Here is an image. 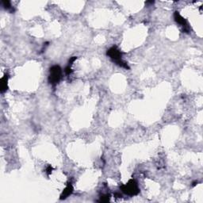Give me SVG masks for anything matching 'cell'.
I'll list each match as a JSON object with an SVG mask.
<instances>
[{
  "label": "cell",
  "mask_w": 203,
  "mask_h": 203,
  "mask_svg": "<svg viewBox=\"0 0 203 203\" xmlns=\"http://www.w3.org/2000/svg\"><path fill=\"white\" fill-rule=\"evenodd\" d=\"M107 56H110L111 60L114 62H115L117 65H119L120 67L124 68L126 69H129V67L128 66V64H126V62L123 61L122 60V53L119 49H117V47H112L111 49L107 50V53H106Z\"/></svg>",
  "instance_id": "1"
},
{
  "label": "cell",
  "mask_w": 203,
  "mask_h": 203,
  "mask_svg": "<svg viewBox=\"0 0 203 203\" xmlns=\"http://www.w3.org/2000/svg\"><path fill=\"white\" fill-rule=\"evenodd\" d=\"M174 18L175 22L178 23L179 25H180L182 27H183V32H185V33H188L189 32V25H188L187 22L185 18H183V16L179 14V11H175L174 13Z\"/></svg>",
  "instance_id": "4"
},
{
  "label": "cell",
  "mask_w": 203,
  "mask_h": 203,
  "mask_svg": "<svg viewBox=\"0 0 203 203\" xmlns=\"http://www.w3.org/2000/svg\"><path fill=\"white\" fill-rule=\"evenodd\" d=\"M110 200V195L109 194H106V195H102V196L100 198L99 201H102V202H106V201H108Z\"/></svg>",
  "instance_id": "8"
},
{
  "label": "cell",
  "mask_w": 203,
  "mask_h": 203,
  "mask_svg": "<svg viewBox=\"0 0 203 203\" xmlns=\"http://www.w3.org/2000/svg\"><path fill=\"white\" fill-rule=\"evenodd\" d=\"M7 83H8V75H4L0 80V91L3 93L7 90Z\"/></svg>",
  "instance_id": "6"
},
{
  "label": "cell",
  "mask_w": 203,
  "mask_h": 203,
  "mask_svg": "<svg viewBox=\"0 0 203 203\" xmlns=\"http://www.w3.org/2000/svg\"><path fill=\"white\" fill-rule=\"evenodd\" d=\"M2 5H3V7H4L5 9L7 10H11V11L12 12V11H14V9L12 8V7H11V2H9V1H2Z\"/></svg>",
  "instance_id": "7"
},
{
  "label": "cell",
  "mask_w": 203,
  "mask_h": 203,
  "mask_svg": "<svg viewBox=\"0 0 203 203\" xmlns=\"http://www.w3.org/2000/svg\"><path fill=\"white\" fill-rule=\"evenodd\" d=\"M64 71H65V73H66V75H71V73H72V69L71 68V66H68L65 68V70H64Z\"/></svg>",
  "instance_id": "9"
},
{
  "label": "cell",
  "mask_w": 203,
  "mask_h": 203,
  "mask_svg": "<svg viewBox=\"0 0 203 203\" xmlns=\"http://www.w3.org/2000/svg\"><path fill=\"white\" fill-rule=\"evenodd\" d=\"M73 192V186L71 183H68V185L64 190L63 193L60 195V199H65L68 196H70Z\"/></svg>",
  "instance_id": "5"
},
{
  "label": "cell",
  "mask_w": 203,
  "mask_h": 203,
  "mask_svg": "<svg viewBox=\"0 0 203 203\" xmlns=\"http://www.w3.org/2000/svg\"><path fill=\"white\" fill-rule=\"evenodd\" d=\"M77 59V57H75V56H73V57L70 58V60H69V64L68 66H71L73 64V63L75 62V60Z\"/></svg>",
  "instance_id": "10"
},
{
  "label": "cell",
  "mask_w": 203,
  "mask_h": 203,
  "mask_svg": "<svg viewBox=\"0 0 203 203\" xmlns=\"http://www.w3.org/2000/svg\"><path fill=\"white\" fill-rule=\"evenodd\" d=\"M62 77V70L60 66L55 65L53 66L49 70V83L55 86L60 82Z\"/></svg>",
  "instance_id": "3"
},
{
  "label": "cell",
  "mask_w": 203,
  "mask_h": 203,
  "mask_svg": "<svg viewBox=\"0 0 203 203\" xmlns=\"http://www.w3.org/2000/svg\"><path fill=\"white\" fill-rule=\"evenodd\" d=\"M121 190L123 193L128 194V195H130V196L137 195L140 192V189L138 187L137 183L135 181L134 179H131L128 182V183L122 186Z\"/></svg>",
  "instance_id": "2"
},
{
  "label": "cell",
  "mask_w": 203,
  "mask_h": 203,
  "mask_svg": "<svg viewBox=\"0 0 203 203\" xmlns=\"http://www.w3.org/2000/svg\"><path fill=\"white\" fill-rule=\"evenodd\" d=\"M53 168H52V166L49 165V167L47 168V169H46V173L49 175V174H50L51 173H52V171H53Z\"/></svg>",
  "instance_id": "11"
}]
</instances>
